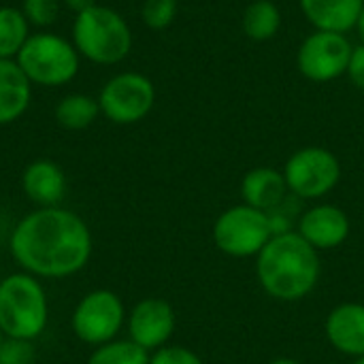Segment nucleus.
<instances>
[{
    "label": "nucleus",
    "mask_w": 364,
    "mask_h": 364,
    "mask_svg": "<svg viewBox=\"0 0 364 364\" xmlns=\"http://www.w3.org/2000/svg\"><path fill=\"white\" fill-rule=\"evenodd\" d=\"M154 83L139 73H119L100 90V113L113 124L141 122L154 107Z\"/></svg>",
    "instance_id": "6e6552de"
},
{
    "label": "nucleus",
    "mask_w": 364,
    "mask_h": 364,
    "mask_svg": "<svg viewBox=\"0 0 364 364\" xmlns=\"http://www.w3.org/2000/svg\"><path fill=\"white\" fill-rule=\"evenodd\" d=\"M271 364H301L299 360H294V358H275Z\"/></svg>",
    "instance_id": "c85d7f7f"
},
{
    "label": "nucleus",
    "mask_w": 364,
    "mask_h": 364,
    "mask_svg": "<svg viewBox=\"0 0 364 364\" xmlns=\"http://www.w3.org/2000/svg\"><path fill=\"white\" fill-rule=\"evenodd\" d=\"M34 358L36 352L32 341L4 337L0 346V364H34Z\"/></svg>",
    "instance_id": "b1692460"
},
{
    "label": "nucleus",
    "mask_w": 364,
    "mask_h": 364,
    "mask_svg": "<svg viewBox=\"0 0 364 364\" xmlns=\"http://www.w3.org/2000/svg\"><path fill=\"white\" fill-rule=\"evenodd\" d=\"M30 38V23L21 9L0 6V58L15 60Z\"/></svg>",
    "instance_id": "6ab92c4d"
},
{
    "label": "nucleus",
    "mask_w": 364,
    "mask_h": 364,
    "mask_svg": "<svg viewBox=\"0 0 364 364\" xmlns=\"http://www.w3.org/2000/svg\"><path fill=\"white\" fill-rule=\"evenodd\" d=\"M299 235L316 250H333L348 239L350 220L346 211L335 205H318L303 213Z\"/></svg>",
    "instance_id": "f8f14e48"
},
{
    "label": "nucleus",
    "mask_w": 364,
    "mask_h": 364,
    "mask_svg": "<svg viewBox=\"0 0 364 364\" xmlns=\"http://www.w3.org/2000/svg\"><path fill=\"white\" fill-rule=\"evenodd\" d=\"M32 100V83L15 60L0 58V126L19 119Z\"/></svg>",
    "instance_id": "dca6fc26"
},
{
    "label": "nucleus",
    "mask_w": 364,
    "mask_h": 364,
    "mask_svg": "<svg viewBox=\"0 0 364 364\" xmlns=\"http://www.w3.org/2000/svg\"><path fill=\"white\" fill-rule=\"evenodd\" d=\"M126 320L122 299L111 290H94L85 294L70 318L73 333L87 346H105L115 341Z\"/></svg>",
    "instance_id": "0eeeda50"
},
{
    "label": "nucleus",
    "mask_w": 364,
    "mask_h": 364,
    "mask_svg": "<svg viewBox=\"0 0 364 364\" xmlns=\"http://www.w3.org/2000/svg\"><path fill=\"white\" fill-rule=\"evenodd\" d=\"M307 19L324 32H348L358 23L364 0H301Z\"/></svg>",
    "instance_id": "f3484780"
},
{
    "label": "nucleus",
    "mask_w": 364,
    "mask_h": 364,
    "mask_svg": "<svg viewBox=\"0 0 364 364\" xmlns=\"http://www.w3.org/2000/svg\"><path fill=\"white\" fill-rule=\"evenodd\" d=\"M177 13V0H145L143 4V21L151 30H164L173 23Z\"/></svg>",
    "instance_id": "4be33fe9"
},
{
    "label": "nucleus",
    "mask_w": 364,
    "mask_h": 364,
    "mask_svg": "<svg viewBox=\"0 0 364 364\" xmlns=\"http://www.w3.org/2000/svg\"><path fill=\"white\" fill-rule=\"evenodd\" d=\"M9 245L15 262L26 273L62 279L87 264L92 232L77 213L60 207H41L15 226Z\"/></svg>",
    "instance_id": "f257e3e1"
},
{
    "label": "nucleus",
    "mask_w": 364,
    "mask_h": 364,
    "mask_svg": "<svg viewBox=\"0 0 364 364\" xmlns=\"http://www.w3.org/2000/svg\"><path fill=\"white\" fill-rule=\"evenodd\" d=\"M2 341H4V333L0 331V346H2Z\"/></svg>",
    "instance_id": "7c9ffc66"
},
{
    "label": "nucleus",
    "mask_w": 364,
    "mask_h": 364,
    "mask_svg": "<svg viewBox=\"0 0 364 364\" xmlns=\"http://www.w3.org/2000/svg\"><path fill=\"white\" fill-rule=\"evenodd\" d=\"M64 4L77 15V13H83V11H87V9L96 6L98 2H96V0H64Z\"/></svg>",
    "instance_id": "bb28decb"
},
{
    "label": "nucleus",
    "mask_w": 364,
    "mask_h": 364,
    "mask_svg": "<svg viewBox=\"0 0 364 364\" xmlns=\"http://www.w3.org/2000/svg\"><path fill=\"white\" fill-rule=\"evenodd\" d=\"M73 45L94 64H117L130 53L132 32L115 9L96 4L75 15Z\"/></svg>",
    "instance_id": "20e7f679"
},
{
    "label": "nucleus",
    "mask_w": 364,
    "mask_h": 364,
    "mask_svg": "<svg viewBox=\"0 0 364 364\" xmlns=\"http://www.w3.org/2000/svg\"><path fill=\"white\" fill-rule=\"evenodd\" d=\"M348 75L356 87L364 90V45L352 49V58L348 64Z\"/></svg>",
    "instance_id": "a878e982"
},
{
    "label": "nucleus",
    "mask_w": 364,
    "mask_h": 364,
    "mask_svg": "<svg viewBox=\"0 0 364 364\" xmlns=\"http://www.w3.org/2000/svg\"><path fill=\"white\" fill-rule=\"evenodd\" d=\"M130 341L145 352H156L168 343L175 331V311L162 299H145L134 305L128 318Z\"/></svg>",
    "instance_id": "9b49d317"
},
{
    "label": "nucleus",
    "mask_w": 364,
    "mask_h": 364,
    "mask_svg": "<svg viewBox=\"0 0 364 364\" xmlns=\"http://www.w3.org/2000/svg\"><path fill=\"white\" fill-rule=\"evenodd\" d=\"M352 45L346 34L318 30L299 49V68L311 81H331L348 73Z\"/></svg>",
    "instance_id": "9d476101"
},
{
    "label": "nucleus",
    "mask_w": 364,
    "mask_h": 364,
    "mask_svg": "<svg viewBox=\"0 0 364 364\" xmlns=\"http://www.w3.org/2000/svg\"><path fill=\"white\" fill-rule=\"evenodd\" d=\"M21 188L38 207H58L66 194V175L51 160H34L21 175Z\"/></svg>",
    "instance_id": "4468645a"
},
{
    "label": "nucleus",
    "mask_w": 364,
    "mask_h": 364,
    "mask_svg": "<svg viewBox=\"0 0 364 364\" xmlns=\"http://www.w3.org/2000/svg\"><path fill=\"white\" fill-rule=\"evenodd\" d=\"M149 364H203V360L188 348L164 346L149 356Z\"/></svg>",
    "instance_id": "393cba45"
},
{
    "label": "nucleus",
    "mask_w": 364,
    "mask_h": 364,
    "mask_svg": "<svg viewBox=\"0 0 364 364\" xmlns=\"http://www.w3.org/2000/svg\"><path fill=\"white\" fill-rule=\"evenodd\" d=\"M21 11L30 26L47 28V26L55 23V19L60 15V4H58V0H23Z\"/></svg>",
    "instance_id": "5701e85b"
},
{
    "label": "nucleus",
    "mask_w": 364,
    "mask_h": 364,
    "mask_svg": "<svg viewBox=\"0 0 364 364\" xmlns=\"http://www.w3.org/2000/svg\"><path fill=\"white\" fill-rule=\"evenodd\" d=\"M49 322V301L30 273H13L0 282V331L11 339L34 341Z\"/></svg>",
    "instance_id": "7ed1b4c3"
},
{
    "label": "nucleus",
    "mask_w": 364,
    "mask_h": 364,
    "mask_svg": "<svg viewBox=\"0 0 364 364\" xmlns=\"http://www.w3.org/2000/svg\"><path fill=\"white\" fill-rule=\"evenodd\" d=\"M273 235L275 226L271 215L245 203L226 209L213 226V241L218 250L232 258L258 256Z\"/></svg>",
    "instance_id": "423d86ee"
},
{
    "label": "nucleus",
    "mask_w": 364,
    "mask_h": 364,
    "mask_svg": "<svg viewBox=\"0 0 364 364\" xmlns=\"http://www.w3.org/2000/svg\"><path fill=\"white\" fill-rule=\"evenodd\" d=\"M279 23H282L279 9L271 0H254L245 9L243 30L254 41H269L279 30Z\"/></svg>",
    "instance_id": "aec40b11"
},
{
    "label": "nucleus",
    "mask_w": 364,
    "mask_h": 364,
    "mask_svg": "<svg viewBox=\"0 0 364 364\" xmlns=\"http://www.w3.org/2000/svg\"><path fill=\"white\" fill-rule=\"evenodd\" d=\"M326 337L331 346L348 356H364V305L343 303L335 307L326 320Z\"/></svg>",
    "instance_id": "ddd939ff"
},
{
    "label": "nucleus",
    "mask_w": 364,
    "mask_h": 364,
    "mask_svg": "<svg viewBox=\"0 0 364 364\" xmlns=\"http://www.w3.org/2000/svg\"><path fill=\"white\" fill-rule=\"evenodd\" d=\"M356 28H358V34H360V38H363V45H364V9H363V13H360V17H358Z\"/></svg>",
    "instance_id": "cd10ccee"
},
{
    "label": "nucleus",
    "mask_w": 364,
    "mask_h": 364,
    "mask_svg": "<svg viewBox=\"0 0 364 364\" xmlns=\"http://www.w3.org/2000/svg\"><path fill=\"white\" fill-rule=\"evenodd\" d=\"M288 183L284 173L275 171V168H254L243 177L241 183V194L245 205L260 209V211H277L288 196Z\"/></svg>",
    "instance_id": "2eb2a0df"
},
{
    "label": "nucleus",
    "mask_w": 364,
    "mask_h": 364,
    "mask_svg": "<svg viewBox=\"0 0 364 364\" xmlns=\"http://www.w3.org/2000/svg\"><path fill=\"white\" fill-rule=\"evenodd\" d=\"M79 51L70 41L53 32H34L17 53L15 62L30 83L60 87L79 73Z\"/></svg>",
    "instance_id": "39448f33"
},
{
    "label": "nucleus",
    "mask_w": 364,
    "mask_h": 364,
    "mask_svg": "<svg viewBox=\"0 0 364 364\" xmlns=\"http://www.w3.org/2000/svg\"><path fill=\"white\" fill-rule=\"evenodd\" d=\"M284 177L292 194L305 200H314L322 198L337 186L341 177V166L335 154H331L328 149L305 147L288 160Z\"/></svg>",
    "instance_id": "1a4fd4ad"
},
{
    "label": "nucleus",
    "mask_w": 364,
    "mask_h": 364,
    "mask_svg": "<svg viewBox=\"0 0 364 364\" xmlns=\"http://www.w3.org/2000/svg\"><path fill=\"white\" fill-rule=\"evenodd\" d=\"M354 364H364V356H360V358H356V360H354Z\"/></svg>",
    "instance_id": "c756f323"
},
{
    "label": "nucleus",
    "mask_w": 364,
    "mask_h": 364,
    "mask_svg": "<svg viewBox=\"0 0 364 364\" xmlns=\"http://www.w3.org/2000/svg\"><path fill=\"white\" fill-rule=\"evenodd\" d=\"M252 2H254V0H252Z\"/></svg>",
    "instance_id": "2f4dec72"
},
{
    "label": "nucleus",
    "mask_w": 364,
    "mask_h": 364,
    "mask_svg": "<svg viewBox=\"0 0 364 364\" xmlns=\"http://www.w3.org/2000/svg\"><path fill=\"white\" fill-rule=\"evenodd\" d=\"M98 113V98H92L87 94H68L55 107V119L66 130H83L92 126Z\"/></svg>",
    "instance_id": "a211bd4d"
},
{
    "label": "nucleus",
    "mask_w": 364,
    "mask_h": 364,
    "mask_svg": "<svg viewBox=\"0 0 364 364\" xmlns=\"http://www.w3.org/2000/svg\"><path fill=\"white\" fill-rule=\"evenodd\" d=\"M256 275L269 296L286 303L301 301L320 279L318 250L299 232H277L258 254Z\"/></svg>",
    "instance_id": "f03ea898"
},
{
    "label": "nucleus",
    "mask_w": 364,
    "mask_h": 364,
    "mask_svg": "<svg viewBox=\"0 0 364 364\" xmlns=\"http://www.w3.org/2000/svg\"><path fill=\"white\" fill-rule=\"evenodd\" d=\"M87 364H149V352L134 341H109L92 352Z\"/></svg>",
    "instance_id": "412c9836"
}]
</instances>
